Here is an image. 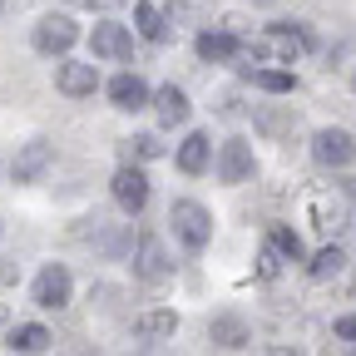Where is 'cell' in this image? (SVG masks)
<instances>
[{"label": "cell", "mask_w": 356, "mask_h": 356, "mask_svg": "<svg viewBox=\"0 0 356 356\" xmlns=\"http://www.w3.org/2000/svg\"><path fill=\"white\" fill-rule=\"evenodd\" d=\"M89 44H95V55H99V60H129V55H134V35H129L124 25H114V20L95 25Z\"/></svg>", "instance_id": "cell-12"}, {"label": "cell", "mask_w": 356, "mask_h": 356, "mask_svg": "<svg viewBox=\"0 0 356 356\" xmlns=\"http://www.w3.org/2000/svg\"><path fill=\"white\" fill-rule=\"evenodd\" d=\"M109 193H114V203H119L124 213H144V203H149V178H144V168H139V163H124V168L114 173Z\"/></svg>", "instance_id": "cell-7"}, {"label": "cell", "mask_w": 356, "mask_h": 356, "mask_svg": "<svg viewBox=\"0 0 356 356\" xmlns=\"http://www.w3.org/2000/svg\"><path fill=\"white\" fill-rule=\"evenodd\" d=\"M337 337H346V341H356V317H341V322H337Z\"/></svg>", "instance_id": "cell-28"}, {"label": "cell", "mask_w": 356, "mask_h": 356, "mask_svg": "<svg viewBox=\"0 0 356 356\" xmlns=\"http://www.w3.org/2000/svg\"><path fill=\"white\" fill-rule=\"evenodd\" d=\"M208 337H213L222 351H243V346L252 341V327H248L243 317H233V312H218V317L208 322Z\"/></svg>", "instance_id": "cell-13"}, {"label": "cell", "mask_w": 356, "mask_h": 356, "mask_svg": "<svg viewBox=\"0 0 356 356\" xmlns=\"http://www.w3.org/2000/svg\"><path fill=\"white\" fill-rule=\"evenodd\" d=\"M267 238L282 248V257H287V262H302V238L287 228V222H273V233H267Z\"/></svg>", "instance_id": "cell-25"}, {"label": "cell", "mask_w": 356, "mask_h": 356, "mask_svg": "<svg viewBox=\"0 0 356 356\" xmlns=\"http://www.w3.org/2000/svg\"><path fill=\"white\" fill-rule=\"evenodd\" d=\"M307 222L317 228L327 243L351 222V203H346V193H337V188H312L307 193Z\"/></svg>", "instance_id": "cell-2"}, {"label": "cell", "mask_w": 356, "mask_h": 356, "mask_svg": "<svg viewBox=\"0 0 356 356\" xmlns=\"http://www.w3.org/2000/svg\"><path fill=\"white\" fill-rule=\"evenodd\" d=\"M154 114H159L163 124H188L193 104H188V95H184L178 84H159V89H154Z\"/></svg>", "instance_id": "cell-15"}, {"label": "cell", "mask_w": 356, "mask_h": 356, "mask_svg": "<svg viewBox=\"0 0 356 356\" xmlns=\"http://www.w3.org/2000/svg\"><path fill=\"white\" fill-rule=\"evenodd\" d=\"M6 10H10V0H0V15H6Z\"/></svg>", "instance_id": "cell-30"}, {"label": "cell", "mask_w": 356, "mask_h": 356, "mask_svg": "<svg viewBox=\"0 0 356 356\" xmlns=\"http://www.w3.org/2000/svg\"><path fill=\"white\" fill-rule=\"evenodd\" d=\"M15 351H25V356H35V351H44L50 346V332H44L40 322H20V327H10V337H6Z\"/></svg>", "instance_id": "cell-22"}, {"label": "cell", "mask_w": 356, "mask_h": 356, "mask_svg": "<svg viewBox=\"0 0 356 356\" xmlns=\"http://www.w3.org/2000/svg\"><path fill=\"white\" fill-rule=\"evenodd\" d=\"M134 25H139V35L144 40H154V44H163L168 40V10H159V6H149V0H134Z\"/></svg>", "instance_id": "cell-18"}, {"label": "cell", "mask_w": 356, "mask_h": 356, "mask_svg": "<svg viewBox=\"0 0 356 356\" xmlns=\"http://www.w3.org/2000/svg\"><path fill=\"white\" fill-rule=\"evenodd\" d=\"M312 154L327 168H346V163H356V139L346 129H322L317 139H312Z\"/></svg>", "instance_id": "cell-9"}, {"label": "cell", "mask_w": 356, "mask_h": 356, "mask_svg": "<svg viewBox=\"0 0 356 356\" xmlns=\"http://www.w3.org/2000/svg\"><path fill=\"white\" fill-rule=\"evenodd\" d=\"M159 154H163V144L149 139V134H139V139H129V144H124V159H159Z\"/></svg>", "instance_id": "cell-26"}, {"label": "cell", "mask_w": 356, "mask_h": 356, "mask_svg": "<svg viewBox=\"0 0 356 356\" xmlns=\"http://www.w3.org/2000/svg\"><path fill=\"white\" fill-rule=\"evenodd\" d=\"M0 233H6V228H0Z\"/></svg>", "instance_id": "cell-32"}, {"label": "cell", "mask_w": 356, "mask_h": 356, "mask_svg": "<svg viewBox=\"0 0 356 356\" xmlns=\"http://www.w3.org/2000/svg\"><path fill=\"white\" fill-rule=\"evenodd\" d=\"M252 168L257 163H252V144L248 139H228L218 149V178H222V184H248Z\"/></svg>", "instance_id": "cell-10"}, {"label": "cell", "mask_w": 356, "mask_h": 356, "mask_svg": "<svg viewBox=\"0 0 356 356\" xmlns=\"http://www.w3.org/2000/svg\"><path fill=\"white\" fill-rule=\"evenodd\" d=\"M351 356H356V351H351Z\"/></svg>", "instance_id": "cell-33"}, {"label": "cell", "mask_w": 356, "mask_h": 356, "mask_svg": "<svg viewBox=\"0 0 356 356\" xmlns=\"http://www.w3.org/2000/svg\"><path fill=\"white\" fill-rule=\"evenodd\" d=\"M257 6H277V0H257Z\"/></svg>", "instance_id": "cell-31"}, {"label": "cell", "mask_w": 356, "mask_h": 356, "mask_svg": "<svg viewBox=\"0 0 356 356\" xmlns=\"http://www.w3.org/2000/svg\"><path fill=\"white\" fill-rule=\"evenodd\" d=\"M109 99H114V109H144V104H154L149 84H144L139 74H129V70L109 79Z\"/></svg>", "instance_id": "cell-14"}, {"label": "cell", "mask_w": 356, "mask_h": 356, "mask_svg": "<svg viewBox=\"0 0 356 356\" xmlns=\"http://www.w3.org/2000/svg\"><path fill=\"white\" fill-rule=\"evenodd\" d=\"M282 262H287V257H282V248H277L273 238H267V248L257 252V277H262V282H273V277L282 273Z\"/></svg>", "instance_id": "cell-24"}, {"label": "cell", "mask_w": 356, "mask_h": 356, "mask_svg": "<svg viewBox=\"0 0 356 356\" xmlns=\"http://www.w3.org/2000/svg\"><path fill=\"white\" fill-rule=\"evenodd\" d=\"M134 332L149 337V341H163V337L178 332V312H168V307H149V312H139V317H134Z\"/></svg>", "instance_id": "cell-17"}, {"label": "cell", "mask_w": 356, "mask_h": 356, "mask_svg": "<svg viewBox=\"0 0 356 356\" xmlns=\"http://www.w3.org/2000/svg\"><path fill=\"white\" fill-rule=\"evenodd\" d=\"M55 168V144L50 139H30L15 149V163H10V178L15 184H35V178H44Z\"/></svg>", "instance_id": "cell-4"}, {"label": "cell", "mask_w": 356, "mask_h": 356, "mask_svg": "<svg viewBox=\"0 0 356 356\" xmlns=\"http://www.w3.org/2000/svg\"><path fill=\"white\" fill-rule=\"evenodd\" d=\"M252 60H262V65H297L307 50H312V30L307 25H267L252 44Z\"/></svg>", "instance_id": "cell-1"}, {"label": "cell", "mask_w": 356, "mask_h": 356, "mask_svg": "<svg viewBox=\"0 0 356 356\" xmlns=\"http://www.w3.org/2000/svg\"><path fill=\"white\" fill-rule=\"evenodd\" d=\"M351 89H356V84H351Z\"/></svg>", "instance_id": "cell-34"}, {"label": "cell", "mask_w": 356, "mask_h": 356, "mask_svg": "<svg viewBox=\"0 0 356 356\" xmlns=\"http://www.w3.org/2000/svg\"><path fill=\"white\" fill-rule=\"evenodd\" d=\"M55 89H60V95H70V99H89V95L99 89V70L65 60V65H55Z\"/></svg>", "instance_id": "cell-11"}, {"label": "cell", "mask_w": 356, "mask_h": 356, "mask_svg": "<svg viewBox=\"0 0 356 356\" xmlns=\"http://www.w3.org/2000/svg\"><path fill=\"white\" fill-rule=\"evenodd\" d=\"M341 267H346V252H341L337 243H327L322 252L307 257V277H312V282H327V277H341Z\"/></svg>", "instance_id": "cell-20"}, {"label": "cell", "mask_w": 356, "mask_h": 356, "mask_svg": "<svg viewBox=\"0 0 356 356\" xmlns=\"http://www.w3.org/2000/svg\"><path fill=\"white\" fill-rule=\"evenodd\" d=\"M168 222H173V238L184 243L188 252H203L208 238H213V218H208V208L193 203V198H178V203L168 208Z\"/></svg>", "instance_id": "cell-3"}, {"label": "cell", "mask_w": 356, "mask_h": 356, "mask_svg": "<svg viewBox=\"0 0 356 356\" xmlns=\"http://www.w3.org/2000/svg\"><path fill=\"white\" fill-rule=\"evenodd\" d=\"M35 50L40 55H70L74 50V40H79V25L70 20V15H44L40 25H35Z\"/></svg>", "instance_id": "cell-5"}, {"label": "cell", "mask_w": 356, "mask_h": 356, "mask_svg": "<svg viewBox=\"0 0 356 356\" xmlns=\"http://www.w3.org/2000/svg\"><path fill=\"white\" fill-rule=\"evenodd\" d=\"M218 0H168V20H208Z\"/></svg>", "instance_id": "cell-23"}, {"label": "cell", "mask_w": 356, "mask_h": 356, "mask_svg": "<svg viewBox=\"0 0 356 356\" xmlns=\"http://www.w3.org/2000/svg\"><path fill=\"white\" fill-rule=\"evenodd\" d=\"M198 55H203V60H218V65L233 60V55H238V35H233V30H203V35H198Z\"/></svg>", "instance_id": "cell-21"}, {"label": "cell", "mask_w": 356, "mask_h": 356, "mask_svg": "<svg viewBox=\"0 0 356 356\" xmlns=\"http://www.w3.org/2000/svg\"><path fill=\"white\" fill-rule=\"evenodd\" d=\"M208 163H213V139L203 129H193L188 139L178 144V168H184V173H203Z\"/></svg>", "instance_id": "cell-16"}, {"label": "cell", "mask_w": 356, "mask_h": 356, "mask_svg": "<svg viewBox=\"0 0 356 356\" xmlns=\"http://www.w3.org/2000/svg\"><path fill=\"white\" fill-rule=\"evenodd\" d=\"M248 74H252L257 89H267V95H292V89H297L292 65H257V70H248Z\"/></svg>", "instance_id": "cell-19"}, {"label": "cell", "mask_w": 356, "mask_h": 356, "mask_svg": "<svg viewBox=\"0 0 356 356\" xmlns=\"http://www.w3.org/2000/svg\"><path fill=\"white\" fill-rule=\"evenodd\" d=\"M257 356H302V351H297V346H262Z\"/></svg>", "instance_id": "cell-29"}, {"label": "cell", "mask_w": 356, "mask_h": 356, "mask_svg": "<svg viewBox=\"0 0 356 356\" xmlns=\"http://www.w3.org/2000/svg\"><path fill=\"white\" fill-rule=\"evenodd\" d=\"M74 6H79V10H104V15H109V10H119V0H74Z\"/></svg>", "instance_id": "cell-27"}, {"label": "cell", "mask_w": 356, "mask_h": 356, "mask_svg": "<svg viewBox=\"0 0 356 356\" xmlns=\"http://www.w3.org/2000/svg\"><path fill=\"white\" fill-rule=\"evenodd\" d=\"M168 273H173V262H168L163 243L154 233H144L139 243H134V277H139V282H163Z\"/></svg>", "instance_id": "cell-8"}, {"label": "cell", "mask_w": 356, "mask_h": 356, "mask_svg": "<svg viewBox=\"0 0 356 356\" xmlns=\"http://www.w3.org/2000/svg\"><path fill=\"white\" fill-rule=\"evenodd\" d=\"M70 292H74V282H70V267H60V262L40 267V277H35V307H44V312H60V307H70Z\"/></svg>", "instance_id": "cell-6"}]
</instances>
